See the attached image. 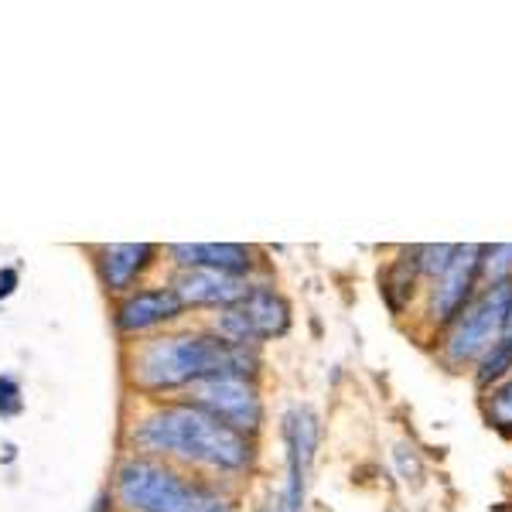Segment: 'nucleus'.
Segmentation results:
<instances>
[{
  "instance_id": "9d476101",
  "label": "nucleus",
  "mask_w": 512,
  "mask_h": 512,
  "mask_svg": "<svg viewBox=\"0 0 512 512\" xmlns=\"http://www.w3.org/2000/svg\"><path fill=\"white\" fill-rule=\"evenodd\" d=\"M181 308H185V304L178 301L175 287H154V291L130 294L127 301L120 304L117 325H120V332H144V328H154V325H161V321L178 318Z\"/></svg>"
},
{
  "instance_id": "aec40b11",
  "label": "nucleus",
  "mask_w": 512,
  "mask_h": 512,
  "mask_svg": "<svg viewBox=\"0 0 512 512\" xmlns=\"http://www.w3.org/2000/svg\"><path fill=\"white\" fill-rule=\"evenodd\" d=\"M14 287H18V270L4 267V270H0V301H4V297H11Z\"/></svg>"
},
{
  "instance_id": "a211bd4d",
  "label": "nucleus",
  "mask_w": 512,
  "mask_h": 512,
  "mask_svg": "<svg viewBox=\"0 0 512 512\" xmlns=\"http://www.w3.org/2000/svg\"><path fill=\"white\" fill-rule=\"evenodd\" d=\"M21 414V383L14 376H0V417Z\"/></svg>"
},
{
  "instance_id": "7ed1b4c3",
  "label": "nucleus",
  "mask_w": 512,
  "mask_h": 512,
  "mask_svg": "<svg viewBox=\"0 0 512 512\" xmlns=\"http://www.w3.org/2000/svg\"><path fill=\"white\" fill-rule=\"evenodd\" d=\"M117 495L130 512H236L202 485L144 458H130L117 472Z\"/></svg>"
},
{
  "instance_id": "4be33fe9",
  "label": "nucleus",
  "mask_w": 512,
  "mask_h": 512,
  "mask_svg": "<svg viewBox=\"0 0 512 512\" xmlns=\"http://www.w3.org/2000/svg\"><path fill=\"white\" fill-rule=\"evenodd\" d=\"M260 512H277V509H274V506H263Z\"/></svg>"
},
{
  "instance_id": "20e7f679",
  "label": "nucleus",
  "mask_w": 512,
  "mask_h": 512,
  "mask_svg": "<svg viewBox=\"0 0 512 512\" xmlns=\"http://www.w3.org/2000/svg\"><path fill=\"white\" fill-rule=\"evenodd\" d=\"M509 297H512V284L482 287V291L458 311V318L444 328V338H441L444 366H451V369L472 366V362L482 359V355L506 335Z\"/></svg>"
},
{
  "instance_id": "f3484780",
  "label": "nucleus",
  "mask_w": 512,
  "mask_h": 512,
  "mask_svg": "<svg viewBox=\"0 0 512 512\" xmlns=\"http://www.w3.org/2000/svg\"><path fill=\"white\" fill-rule=\"evenodd\" d=\"M458 246L451 243H437V246H417V267H420V277H431L437 280L448 270V263L454 260Z\"/></svg>"
},
{
  "instance_id": "f8f14e48",
  "label": "nucleus",
  "mask_w": 512,
  "mask_h": 512,
  "mask_svg": "<svg viewBox=\"0 0 512 512\" xmlns=\"http://www.w3.org/2000/svg\"><path fill=\"white\" fill-rule=\"evenodd\" d=\"M154 246L151 243H117L103 250V280L110 291H127L137 280L140 270L151 263Z\"/></svg>"
},
{
  "instance_id": "ddd939ff",
  "label": "nucleus",
  "mask_w": 512,
  "mask_h": 512,
  "mask_svg": "<svg viewBox=\"0 0 512 512\" xmlns=\"http://www.w3.org/2000/svg\"><path fill=\"white\" fill-rule=\"evenodd\" d=\"M417 277H420L417 250L403 253L400 260H393V263H390V270H386V277H383V297H386V304H390L396 315H400L403 304H407L410 297H414Z\"/></svg>"
},
{
  "instance_id": "412c9836",
  "label": "nucleus",
  "mask_w": 512,
  "mask_h": 512,
  "mask_svg": "<svg viewBox=\"0 0 512 512\" xmlns=\"http://www.w3.org/2000/svg\"><path fill=\"white\" fill-rule=\"evenodd\" d=\"M506 332H512V297H509V321H506Z\"/></svg>"
},
{
  "instance_id": "423d86ee",
  "label": "nucleus",
  "mask_w": 512,
  "mask_h": 512,
  "mask_svg": "<svg viewBox=\"0 0 512 512\" xmlns=\"http://www.w3.org/2000/svg\"><path fill=\"white\" fill-rule=\"evenodd\" d=\"M192 407L205 410L209 417L222 420V424L233 427L239 434L256 431L263 420L260 393L243 376H216V379L192 383Z\"/></svg>"
},
{
  "instance_id": "dca6fc26",
  "label": "nucleus",
  "mask_w": 512,
  "mask_h": 512,
  "mask_svg": "<svg viewBox=\"0 0 512 512\" xmlns=\"http://www.w3.org/2000/svg\"><path fill=\"white\" fill-rule=\"evenodd\" d=\"M485 420L502 434H512V379L492 386L489 400H485Z\"/></svg>"
},
{
  "instance_id": "6ab92c4d",
  "label": "nucleus",
  "mask_w": 512,
  "mask_h": 512,
  "mask_svg": "<svg viewBox=\"0 0 512 512\" xmlns=\"http://www.w3.org/2000/svg\"><path fill=\"white\" fill-rule=\"evenodd\" d=\"M396 461H400V472L407 475V478H420V472H424V468H420V461H417V454L407 448V444H400V448H396Z\"/></svg>"
},
{
  "instance_id": "f03ea898",
  "label": "nucleus",
  "mask_w": 512,
  "mask_h": 512,
  "mask_svg": "<svg viewBox=\"0 0 512 512\" xmlns=\"http://www.w3.org/2000/svg\"><path fill=\"white\" fill-rule=\"evenodd\" d=\"M134 441L147 451H171L216 468H243L253 454L246 434L226 427L205 410L188 407V403L161 407L151 417H144L134 431Z\"/></svg>"
},
{
  "instance_id": "9b49d317",
  "label": "nucleus",
  "mask_w": 512,
  "mask_h": 512,
  "mask_svg": "<svg viewBox=\"0 0 512 512\" xmlns=\"http://www.w3.org/2000/svg\"><path fill=\"white\" fill-rule=\"evenodd\" d=\"M175 294L181 304H222V308H233L250 294L243 277H226L216 270H192V274H181L175 284Z\"/></svg>"
},
{
  "instance_id": "1a4fd4ad",
  "label": "nucleus",
  "mask_w": 512,
  "mask_h": 512,
  "mask_svg": "<svg viewBox=\"0 0 512 512\" xmlns=\"http://www.w3.org/2000/svg\"><path fill=\"white\" fill-rule=\"evenodd\" d=\"M171 256L181 267L192 270H216L226 277H243L253 267V250L243 243H178Z\"/></svg>"
},
{
  "instance_id": "39448f33",
  "label": "nucleus",
  "mask_w": 512,
  "mask_h": 512,
  "mask_svg": "<svg viewBox=\"0 0 512 512\" xmlns=\"http://www.w3.org/2000/svg\"><path fill=\"white\" fill-rule=\"evenodd\" d=\"M287 328H291V304L270 287H250V294L219 318V338L243 349L260 338L284 335Z\"/></svg>"
},
{
  "instance_id": "2eb2a0df",
  "label": "nucleus",
  "mask_w": 512,
  "mask_h": 512,
  "mask_svg": "<svg viewBox=\"0 0 512 512\" xmlns=\"http://www.w3.org/2000/svg\"><path fill=\"white\" fill-rule=\"evenodd\" d=\"M512 284V243L482 246V267H478V291L482 287Z\"/></svg>"
},
{
  "instance_id": "4468645a",
  "label": "nucleus",
  "mask_w": 512,
  "mask_h": 512,
  "mask_svg": "<svg viewBox=\"0 0 512 512\" xmlns=\"http://www.w3.org/2000/svg\"><path fill=\"white\" fill-rule=\"evenodd\" d=\"M509 373H512V332L502 335L499 342L475 362V386L478 390H492V386L506 383Z\"/></svg>"
},
{
  "instance_id": "6e6552de",
  "label": "nucleus",
  "mask_w": 512,
  "mask_h": 512,
  "mask_svg": "<svg viewBox=\"0 0 512 512\" xmlns=\"http://www.w3.org/2000/svg\"><path fill=\"white\" fill-rule=\"evenodd\" d=\"M284 441H287V506L284 512H301L308 475L315 465L318 448V417L311 407H297L284 417Z\"/></svg>"
},
{
  "instance_id": "0eeeda50",
  "label": "nucleus",
  "mask_w": 512,
  "mask_h": 512,
  "mask_svg": "<svg viewBox=\"0 0 512 512\" xmlns=\"http://www.w3.org/2000/svg\"><path fill=\"white\" fill-rule=\"evenodd\" d=\"M478 267H482V246H458L448 270L434 280L427 315L437 328H448L458 311L478 294Z\"/></svg>"
},
{
  "instance_id": "f257e3e1",
  "label": "nucleus",
  "mask_w": 512,
  "mask_h": 512,
  "mask_svg": "<svg viewBox=\"0 0 512 512\" xmlns=\"http://www.w3.org/2000/svg\"><path fill=\"white\" fill-rule=\"evenodd\" d=\"M256 369V355L243 345L212 335H178L154 338L137 355V383L147 390H171V386L202 383L216 376H250Z\"/></svg>"
}]
</instances>
